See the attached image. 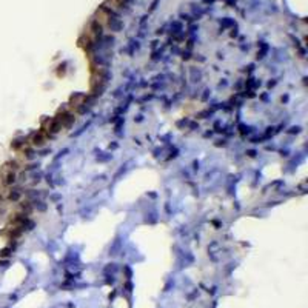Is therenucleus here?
<instances>
[{"instance_id":"1","label":"nucleus","mask_w":308,"mask_h":308,"mask_svg":"<svg viewBox=\"0 0 308 308\" xmlns=\"http://www.w3.org/2000/svg\"><path fill=\"white\" fill-rule=\"evenodd\" d=\"M125 2H129V0H119V3H125Z\"/></svg>"}]
</instances>
